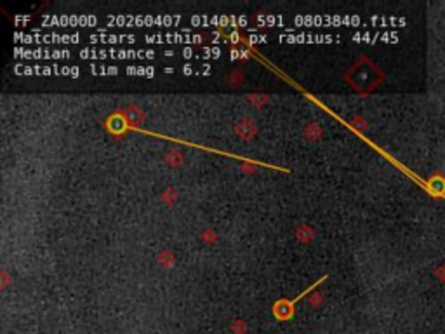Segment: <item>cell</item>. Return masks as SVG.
Listing matches in <instances>:
<instances>
[{
	"label": "cell",
	"instance_id": "1",
	"mask_svg": "<svg viewBox=\"0 0 445 334\" xmlns=\"http://www.w3.org/2000/svg\"><path fill=\"white\" fill-rule=\"evenodd\" d=\"M155 52L151 51H94V49H82L80 51V58L84 59H103V58H118V59H129V58H153Z\"/></svg>",
	"mask_w": 445,
	"mask_h": 334
},
{
	"label": "cell",
	"instance_id": "7",
	"mask_svg": "<svg viewBox=\"0 0 445 334\" xmlns=\"http://www.w3.org/2000/svg\"><path fill=\"white\" fill-rule=\"evenodd\" d=\"M192 54H193L192 49H183V56H185V58H192Z\"/></svg>",
	"mask_w": 445,
	"mask_h": 334
},
{
	"label": "cell",
	"instance_id": "3",
	"mask_svg": "<svg viewBox=\"0 0 445 334\" xmlns=\"http://www.w3.org/2000/svg\"><path fill=\"white\" fill-rule=\"evenodd\" d=\"M16 54H23L21 58H54V59H61V58H70L68 51H24V49H16Z\"/></svg>",
	"mask_w": 445,
	"mask_h": 334
},
{
	"label": "cell",
	"instance_id": "5",
	"mask_svg": "<svg viewBox=\"0 0 445 334\" xmlns=\"http://www.w3.org/2000/svg\"><path fill=\"white\" fill-rule=\"evenodd\" d=\"M206 52L211 56V58H220L221 49H218V47H214V49H206Z\"/></svg>",
	"mask_w": 445,
	"mask_h": 334
},
{
	"label": "cell",
	"instance_id": "2",
	"mask_svg": "<svg viewBox=\"0 0 445 334\" xmlns=\"http://www.w3.org/2000/svg\"><path fill=\"white\" fill-rule=\"evenodd\" d=\"M144 40L148 42H200V35H178V33H167V35H146Z\"/></svg>",
	"mask_w": 445,
	"mask_h": 334
},
{
	"label": "cell",
	"instance_id": "6",
	"mask_svg": "<svg viewBox=\"0 0 445 334\" xmlns=\"http://www.w3.org/2000/svg\"><path fill=\"white\" fill-rule=\"evenodd\" d=\"M250 40H252V42H264V40H266V37H264V35H263V37H257V35H250Z\"/></svg>",
	"mask_w": 445,
	"mask_h": 334
},
{
	"label": "cell",
	"instance_id": "4",
	"mask_svg": "<svg viewBox=\"0 0 445 334\" xmlns=\"http://www.w3.org/2000/svg\"><path fill=\"white\" fill-rule=\"evenodd\" d=\"M91 40L107 42V44H116V42H134L136 37H134V35H108V37H103V35H101V37H96V35H93Z\"/></svg>",
	"mask_w": 445,
	"mask_h": 334
}]
</instances>
